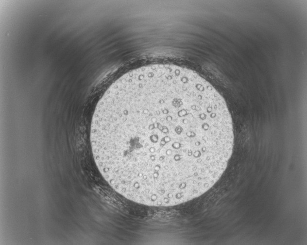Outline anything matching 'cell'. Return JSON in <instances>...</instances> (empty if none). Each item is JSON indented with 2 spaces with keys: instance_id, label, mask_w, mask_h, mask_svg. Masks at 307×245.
<instances>
[{
  "instance_id": "obj_1",
  "label": "cell",
  "mask_w": 307,
  "mask_h": 245,
  "mask_svg": "<svg viewBox=\"0 0 307 245\" xmlns=\"http://www.w3.org/2000/svg\"><path fill=\"white\" fill-rule=\"evenodd\" d=\"M101 174L116 192L149 206L200 196L225 170L234 145L226 103L195 71L158 64L130 70L98 102L90 134Z\"/></svg>"
}]
</instances>
